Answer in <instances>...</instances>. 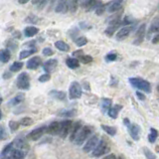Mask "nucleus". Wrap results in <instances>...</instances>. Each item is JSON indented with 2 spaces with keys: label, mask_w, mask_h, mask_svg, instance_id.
<instances>
[{
  "label": "nucleus",
  "mask_w": 159,
  "mask_h": 159,
  "mask_svg": "<svg viewBox=\"0 0 159 159\" xmlns=\"http://www.w3.org/2000/svg\"><path fill=\"white\" fill-rule=\"evenodd\" d=\"M129 83L133 86L134 88L138 89V90H141L145 93H150L151 92V87H150V84L148 82L144 81L142 79H139V78H130L129 79Z\"/></svg>",
  "instance_id": "nucleus-1"
},
{
  "label": "nucleus",
  "mask_w": 159,
  "mask_h": 159,
  "mask_svg": "<svg viewBox=\"0 0 159 159\" xmlns=\"http://www.w3.org/2000/svg\"><path fill=\"white\" fill-rule=\"evenodd\" d=\"M17 87L20 90H29L30 88V78L27 73H21L17 78Z\"/></svg>",
  "instance_id": "nucleus-2"
},
{
  "label": "nucleus",
  "mask_w": 159,
  "mask_h": 159,
  "mask_svg": "<svg viewBox=\"0 0 159 159\" xmlns=\"http://www.w3.org/2000/svg\"><path fill=\"white\" fill-rule=\"evenodd\" d=\"M90 134V127L88 126V125L83 126L81 128V130L79 131V133H78V135H77V137L75 139L76 144L82 145V144L85 142V140L89 137Z\"/></svg>",
  "instance_id": "nucleus-3"
},
{
  "label": "nucleus",
  "mask_w": 159,
  "mask_h": 159,
  "mask_svg": "<svg viewBox=\"0 0 159 159\" xmlns=\"http://www.w3.org/2000/svg\"><path fill=\"white\" fill-rule=\"evenodd\" d=\"M82 97V87L78 82H73L70 86V98H80Z\"/></svg>",
  "instance_id": "nucleus-4"
},
{
  "label": "nucleus",
  "mask_w": 159,
  "mask_h": 159,
  "mask_svg": "<svg viewBox=\"0 0 159 159\" xmlns=\"http://www.w3.org/2000/svg\"><path fill=\"white\" fill-rule=\"evenodd\" d=\"M60 123L61 125H60V132H59V135H60L62 138H66L67 135L69 134V132L72 129L73 122L68 119V120H64L60 122Z\"/></svg>",
  "instance_id": "nucleus-5"
},
{
  "label": "nucleus",
  "mask_w": 159,
  "mask_h": 159,
  "mask_svg": "<svg viewBox=\"0 0 159 159\" xmlns=\"http://www.w3.org/2000/svg\"><path fill=\"white\" fill-rule=\"evenodd\" d=\"M107 150H108L107 143L104 141V140H99L98 145L93 150V156L98 157V156H101V155H103V154L106 153V151H107Z\"/></svg>",
  "instance_id": "nucleus-6"
},
{
  "label": "nucleus",
  "mask_w": 159,
  "mask_h": 159,
  "mask_svg": "<svg viewBox=\"0 0 159 159\" xmlns=\"http://www.w3.org/2000/svg\"><path fill=\"white\" fill-rule=\"evenodd\" d=\"M45 131H46V127L45 126L39 127V128H36L33 131H31V132L27 135V138L30 140H38L42 137L43 134L45 133Z\"/></svg>",
  "instance_id": "nucleus-7"
},
{
  "label": "nucleus",
  "mask_w": 159,
  "mask_h": 159,
  "mask_svg": "<svg viewBox=\"0 0 159 159\" xmlns=\"http://www.w3.org/2000/svg\"><path fill=\"white\" fill-rule=\"evenodd\" d=\"M98 137L97 135H93L92 137H90V139L88 140V142L86 143V145L84 146V151L89 153L90 151L94 150L95 148V146L98 145Z\"/></svg>",
  "instance_id": "nucleus-8"
},
{
  "label": "nucleus",
  "mask_w": 159,
  "mask_h": 159,
  "mask_svg": "<svg viewBox=\"0 0 159 159\" xmlns=\"http://www.w3.org/2000/svg\"><path fill=\"white\" fill-rule=\"evenodd\" d=\"M41 63H42V60L40 57H33L27 62L26 66L29 70H36L41 65Z\"/></svg>",
  "instance_id": "nucleus-9"
},
{
  "label": "nucleus",
  "mask_w": 159,
  "mask_h": 159,
  "mask_svg": "<svg viewBox=\"0 0 159 159\" xmlns=\"http://www.w3.org/2000/svg\"><path fill=\"white\" fill-rule=\"evenodd\" d=\"M70 2H71V0H59L57 6H56V9H55L56 12H59V13L66 12L68 10V8H69Z\"/></svg>",
  "instance_id": "nucleus-10"
},
{
  "label": "nucleus",
  "mask_w": 159,
  "mask_h": 159,
  "mask_svg": "<svg viewBox=\"0 0 159 159\" xmlns=\"http://www.w3.org/2000/svg\"><path fill=\"white\" fill-rule=\"evenodd\" d=\"M12 143H13V146H14L15 148H17V149H21V150H24L26 152L29 149L28 143H27L26 141H24V140L21 139V138L15 139L14 141H12Z\"/></svg>",
  "instance_id": "nucleus-11"
},
{
  "label": "nucleus",
  "mask_w": 159,
  "mask_h": 159,
  "mask_svg": "<svg viewBox=\"0 0 159 159\" xmlns=\"http://www.w3.org/2000/svg\"><path fill=\"white\" fill-rule=\"evenodd\" d=\"M57 65H58V61L57 60H55V59H50V60H48L47 62H45L44 70L49 74V73L53 72L54 70L56 69Z\"/></svg>",
  "instance_id": "nucleus-12"
},
{
  "label": "nucleus",
  "mask_w": 159,
  "mask_h": 159,
  "mask_svg": "<svg viewBox=\"0 0 159 159\" xmlns=\"http://www.w3.org/2000/svg\"><path fill=\"white\" fill-rule=\"evenodd\" d=\"M60 125H61L60 122H58V121H53L52 123L48 126L47 132L50 133L51 135L59 134V132H60Z\"/></svg>",
  "instance_id": "nucleus-13"
},
{
  "label": "nucleus",
  "mask_w": 159,
  "mask_h": 159,
  "mask_svg": "<svg viewBox=\"0 0 159 159\" xmlns=\"http://www.w3.org/2000/svg\"><path fill=\"white\" fill-rule=\"evenodd\" d=\"M130 32H131V27H128V26H126V27H123V28H121L119 32H117V34H116V39L117 40H124L125 38L128 37V35L130 34Z\"/></svg>",
  "instance_id": "nucleus-14"
},
{
  "label": "nucleus",
  "mask_w": 159,
  "mask_h": 159,
  "mask_svg": "<svg viewBox=\"0 0 159 159\" xmlns=\"http://www.w3.org/2000/svg\"><path fill=\"white\" fill-rule=\"evenodd\" d=\"M82 127H83V126H82V123L80 121H77V122H75L74 124H73L72 129H71V137H70L71 141H75L77 135H78L79 131L81 130Z\"/></svg>",
  "instance_id": "nucleus-15"
},
{
  "label": "nucleus",
  "mask_w": 159,
  "mask_h": 159,
  "mask_svg": "<svg viewBox=\"0 0 159 159\" xmlns=\"http://www.w3.org/2000/svg\"><path fill=\"white\" fill-rule=\"evenodd\" d=\"M129 128V132L131 137L134 140H138L139 139V134H140V127L137 124H131L128 126Z\"/></svg>",
  "instance_id": "nucleus-16"
},
{
  "label": "nucleus",
  "mask_w": 159,
  "mask_h": 159,
  "mask_svg": "<svg viewBox=\"0 0 159 159\" xmlns=\"http://www.w3.org/2000/svg\"><path fill=\"white\" fill-rule=\"evenodd\" d=\"M145 28L146 26L145 24H142L141 26L139 27V29L136 32V41H135V44H139L144 38V35H145Z\"/></svg>",
  "instance_id": "nucleus-17"
},
{
  "label": "nucleus",
  "mask_w": 159,
  "mask_h": 159,
  "mask_svg": "<svg viewBox=\"0 0 159 159\" xmlns=\"http://www.w3.org/2000/svg\"><path fill=\"white\" fill-rule=\"evenodd\" d=\"M39 29L37 27H34V26H28L26 27L25 30H24V35L26 37H34L36 34H38Z\"/></svg>",
  "instance_id": "nucleus-18"
},
{
  "label": "nucleus",
  "mask_w": 159,
  "mask_h": 159,
  "mask_svg": "<svg viewBox=\"0 0 159 159\" xmlns=\"http://www.w3.org/2000/svg\"><path fill=\"white\" fill-rule=\"evenodd\" d=\"M11 58V53L7 49H2L0 50V62L2 63H7Z\"/></svg>",
  "instance_id": "nucleus-19"
},
{
  "label": "nucleus",
  "mask_w": 159,
  "mask_h": 159,
  "mask_svg": "<svg viewBox=\"0 0 159 159\" xmlns=\"http://www.w3.org/2000/svg\"><path fill=\"white\" fill-rule=\"evenodd\" d=\"M49 94L51 95V97H53L54 98L56 99H59V101H65L66 98V94L64 92H61V90H51V92L49 93Z\"/></svg>",
  "instance_id": "nucleus-20"
},
{
  "label": "nucleus",
  "mask_w": 159,
  "mask_h": 159,
  "mask_svg": "<svg viewBox=\"0 0 159 159\" xmlns=\"http://www.w3.org/2000/svg\"><path fill=\"white\" fill-rule=\"evenodd\" d=\"M121 108H122V107L119 106V104H115V106L111 107V110L108 111V115H110L111 119H116Z\"/></svg>",
  "instance_id": "nucleus-21"
},
{
  "label": "nucleus",
  "mask_w": 159,
  "mask_h": 159,
  "mask_svg": "<svg viewBox=\"0 0 159 159\" xmlns=\"http://www.w3.org/2000/svg\"><path fill=\"white\" fill-rule=\"evenodd\" d=\"M66 64L70 69H77V68L80 66V63L76 58H68Z\"/></svg>",
  "instance_id": "nucleus-22"
},
{
  "label": "nucleus",
  "mask_w": 159,
  "mask_h": 159,
  "mask_svg": "<svg viewBox=\"0 0 159 159\" xmlns=\"http://www.w3.org/2000/svg\"><path fill=\"white\" fill-rule=\"evenodd\" d=\"M55 46L58 50H60V51H63V52H68L70 50L69 45L64 42V41H57L55 43Z\"/></svg>",
  "instance_id": "nucleus-23"
},
{
  "label": "nucleus",
  "mask_w": 159,
  "mask_h": 159,
  "mask_svg": "<svg viewBox=\"0 0 159 159\" xmlns=\"http://www.w3.org/2000/svg\"><path fill=\"white\" fill-rule=\"evenodd\" d=\"M102 111L103 112L108 111L111 110V99L110 98H103L102 101Z\"/></svg>",
  "instance_id": "nucleus-24"
},
{
  "label": "nucleus",
  "mask_w": 159,
  "mask_h": 159,
  "mask_svg": "<svg viewBox=\"0 0 159 159\" xmlns=\"http://www.w3.org/2000/svg\"><path fill=\"white\" fill-rule=\"evenodd\" d=\"M23 101H24V94H18L15 95L14 98H13V99L11 101L10 103L12 104V106H16V104L21 103Z\"/></svg>",
  "instance_id": "nucleus-25"
},
{
  "label": "nucleus",
  "mask_w": 159,
  "mask_h": 159,
  "mask_svg": "<svg viewBox=\"0 0 159 159\" xmlns=\"http://www.w3.org/2000/svg\"><path fill=\"white\" fill-rule=\"evenodd\" d=\"M37 50L36 49H30V50H24V51H22L20 53V55H19V58L21 59V60H23V59L27 58V57H29L31 56L32 54H34Z\"/></svg>",
  "instance_id": "nucleus-26"
},
{
  "label": "nucleus",
  "mask_w": 159,
  "mask_h": 159,
  "mask_svg": "<svg viewBox=\"0 0 159 159\" xmlns=\"http://www.w3.org/2000/svg\"><path fill=\"white\" fill-rule=\"evenodd\" d=\"M23 65L24 64L22 62H14L10 66V71L11 72H19L22 68H23Z\"/></svg>",
  "instance_id": "nucleus-27"
},
{
  "label": "nucleus",
  "mask_w": 159,
  "mask_h": 159,
  "mask_svg": "<svg viewBox=\"0 0 159 159\" xmlns=\"http://www.w3.org/2000/svg\"><path fill=\"white\" fill-rule=\"evenodd\" d=\"M102 128H103L104 131H106L107 133H108V134L111 135V136L115 135V133H116V129L115 128V127H112V126L102 124Z\"/></svg>",
  "instance_id": "nucleus-28"
},
{
  "label": "nucleus",
  "mask_w": 159,
  "mask_h": 159,
  "mask_svg": "<svg viewBox=\"0 0 159 159\" xmlns=\"http://www.w3.org/2000/svg\"><path fill=\"white\" fill-rule=\"evenodd\" d=\"M157 136H158L157 130H156L155 128H151V129H150V133H149V135H148V140H149V142H150V143L155 142Z\"/></svg>",
  "instance_id": "nucleus-29"
},
{
  "label": "nucleus",
  "mask_w": 159,
  "mask_h": 159,
  "mask_svg": "<svg viewBox=\"0 0 159 159\" xmlns=\"http://www.w3.org/2000/svg\"><path fill=\"white\" fill-rule=\"evenodd\" d=\"M120 23H115V24H110V26L107 27V29L106 30V33L108 35V36H111L113 34V32H115L116 29H117V27L119 26Z\"/></svg>",
  "instance_id": "nucleus-30"
},
{
  "label": "nucleus",
  "mask_w": 159,
  "mask_h": 159,
  "mask_svg": "<svg viewBox=\"0 0 159 159\" xmlns=\"http://www.w3.org/2000/svg\"><path fill=\"white\" fill-rule=\"evenodd\" d=\"M121 7V4H119V2H116V1H113L110 6H108V9L107 10L110 11V12H115L117 11Z\"/></svg>",
  "instance_id": "nucleus-31"
},
{
  "label": "nucleus",
  "mask_w": 159,
  "mask_h": 159,
  "mask_svg": "<svg viewBox=\"0 0 159 159\" xmlns=\"http://www.w3.org/2000/svg\"><path fill=\"white\" fill-rule=\"evenodd\" d=\"M33 122L34 121H33V119H31V117H23V119L20 120L19 123L21 125H23V126H30V125L33 124Z\"/></svg>",
  "instance_id": "nucleus-32"
},
{
  "label": "nucleus",
  "mask_w": 159,
  "mask_h": 159,
  "mask_svg": "<svg viewBox=\"0 0 159 159\" xmlns=\"http://www.w3.org/2000/svg\"><path fill=\"white\" fill-rule=\"evenodd\" d=\"M19 125H20V123L17 121H14V120L9 121V127H10L12 132H14V131H16L18 128H19Z\"/></svg>",
  "instance_id": "nucleus-33"
},
{
  "label": "nucleus",
  "mask_w": 159,
  "mask_h": 159,
  "mask_svg": "<svg viewBox=\"0 0 159 159\" xmlns=\"http://www.w3.org/2000/svg\"><path fill=\"white\" fill-rule=\"evenodd\" d=\"M78 2L79 0H71L70 5H69V9L71 12H76L77 8H78Z\"/></svg>",
  "instance_id": "nucleus-34"
},
{
  "label": "nucleus",
  "mask_w": 159,
  "mask_h": 159,
  "mask_svg": "<svg viewBox=\"0 0 159 159\" xmlns=\"http://www.w3.org/2000/svg\"><path fill=\"white\" fill-rule=\"evenodd\" d=\"M88 43V40L87 38H85V37H80L76 40V44H77V46H79V47H82V46H85L86 44Z\"/></svg>",
  "instance_id": "nucleus-35"
},
{
  "label": "nucleus",
  "mask_w": 159,
  "mask_h": 159,
  "mask_svg": "<svg viewBox=\"0 0 159 159\" xmlns=\"http://www.w3.org/2000/svg\"><path fill=\"white\" fill-rule=\"evenodd\" d=\"M80 61L83 64H89L90 62L93 61V58L90 56H88V55H84V56L80 57Z\"/></svg>",
  "instance_id": "nucleus-36"
},
{
  "label": "nucleus",
  "mask_w": 159,
  "mask_h": 159,
  "mask_svg": "<svg viewBox=\"0 0 159 159\" xmlns=\"http://www.w3.org/2000/svg\"><path fill=\"white\" fill-rule=\"evenodd\" d=\"M7 138V132L4 126H0V140H5Z\"/></svg>",
  "instance_id": "nucleus-37"
},
{
  "label": "nucleus",
  "mask_w": 159,
  "mask_h": 159,
  "mask_svg": "<svg viewBox=\"0 0 159 159\" xmlns=\"http://www.w3.org/2000/svg\"><path fill=\"white\" fill-rule=\"evenodd\" d=\"M143 151H144L145 156L147 157V159H155V155H154L148 148H143Z\"/></svg>",
  "instance_id": "nucleus-38"
},
{
  "label": "nucleus",
  "mask_w": 159,
  "mask_h": 159,
  "mask_svg": "<svg viewBox=\"0 0 159 159\" xmlns=\"http://www.w3.org/2000/svg\"><path fill=\"white\" fill-rule=\"evenodd\" d=\"M150 32H159V19H157V20L151 25Z\"/></svg>",
  "instance_id": "nucleus-39"
},
{
  "label": "nucleus",
  "mask_w": 159,
  "mask_h": 159,
  "mask_svg": "<svg viewBox=\"0 0 159 159\" xmlns=\"http://www.w3.org/2000/svg\"><path fill=\"white\" fill-rule=\"evenodd\" d=\"M50 79H51L50 74H44L39 77V82H41V83H45V82H48Z\"/></svg>",
  "instance_id": "nucleus-40"
},
{
  "label": "nucleus",
  "mask_w": 159,
  "mask_h": 159,
  "mask_svg": "<svg viewBox=\"0 0 159 159\" xmlns=\"http://www.w3.org/2000/svg\"><path fill=\"white\" fill-rule=\"evenodd\" d=\"M48 0H32V3L33 4H38L39 8H42L45 4L47 3Z\"/></svg>",
  "instance_id": "nucleus-41"
},
{
  "label": "nucleus",
  "mask_w": 159,
  "mask_h": 159,
  "mask_svg": "<svg viewBox=\"0 0 159 159\" xmlns=\"http://www.w3.org/2000/svg\"><path fill=\"white\" fill-rule=\"evenodd\" d=\"M54 54V52H53V50L51 49V48H45L44 50H43V55L44 56H52Z\"/></svg>",
  "instance_id": "nucleus-42"
},
{
  "label": "nucleus",
  "mask_w": 159,
  "mask_h": 159,
  "mask_svg": "<svg viewBox=\"0 0 159 159\" xmlns=\"http://www.w3.org/2000/svg\"><path fill=\"white\" fill-rule=\"evenodd\" d=\"M74 111H63L62 113H60L59 115H61V116H73L74 115Z\"/></svg>",
  "instance_id": "nucleus-43"
},
{
  "label": "nucleus",
  "mask_w": 159,
  "mask_h": 159,
  "mask_svg": "<svg viewBox=\"0 0 159 159\" xmlns=\"http://www.w3.org/2000/svg\"><path fill=\"white\" fill-rule=\"evenodd\" d=\"M27 22H30V23H35V22L38 21V18L36 17L35 15H30L28 18H27Z\"/></svg>",
  "instance_id": "nucleus-44"
},
{
  "label": "nucleus",
  "mask_w": 159,
  "mask_h": 159,
  "mask_svg": "<svg viewBox=\"0 0 159 159\" xmlns=\"http://www.w3.org/2000/svg\"><path fill=\"white\" fill-rule=\"evenodd\" d=\"M103 10H104V7L102 5L101 3H99V4H98V6L97 7V10H95V13H97L98 15H101V14H103Z\"/></svg>",
  "instance_id": "nucleus-45"
},
{
  "label": "nucleus",
  "mask_w": 159,
  "mask_h": 159,
  "mask_svg": "<svg viewBox=\"0 0 159 159\" xmlns=\"http://www.w3.org/2000/svg\"><path fill=\"white\" fill-rule=\"evenodd\" d=\"M116 59V54H108L107 56V60L108 61H115Z\"/></svg>",
  "instance_id": "nucleus-46"
},
{
  "label": "nucleus",
  "mask_w": 159,
  "mask_h": 159,
  "mask_svg": "<svg viewBox=\"0 0 159 159\" xmlns=\"http://www.w3.org/2000/svg\"><path fill=\"white\" fill-rule=\"evenodd\" d=\"M136 95H137V97H138V98L139 99H141V101H144V99H145V97H144V95L141 94V93H139V92H136Z\"/></svg>",
  "instance_id": "nucleus-47"
},
{
  "label": "nucleus",
  "mask_w": 159,
  "mask_h": 159,
  "mask_svg": "<svg viewBox=\"0 0 159 159\" xmlns=\"http://www.w3.org/2000/svg\"><path fill=\"white\" fill-rule=\"evenodd\" d=\"M103 159H115V154H108L107 156H106Z\"/></svg>",
  "instance_id": "nucleus-48"
},
{
  "label": "nucleus",
  "mask_w": 159,
  "mask_h": 159,
  "mask_svg": "<svg viewBox=\"0 0 159 159\" xmlns=\"http://www.w3.org/2000/svg\"><path fill=\"white\" fill-rule=\"evenodd\" d=\"M158 42H159V34L157 36H155V37H154L153 40H152V43H154V44H157Z\"/></svg>",
  "instance_id": "nucleus-49"
},
{
  "label": "nucleus",
  "mask_w": 159,
  "mask_h": 159,
  "mask_svg": "<svg viewBox=\"0 0 159 159\" xmlns=\"http://www.w3.org/2000/svg\"><path fill=\"white\" fill-rule=\"evenodd\" d=\"M30 0H18V2H19L20 4H25L27 2H29Z\"/></svg>",
  "instance_id": "nucleus-50"
},
{
  "label": "nucleus",
  "mask_w": 159,
  "mask_h": 159,
  "mask_svg": "<svg viewBox=\"0 0 159 159\" xmlns=\"http://www.w3.org/2000/svg\"><path fill=\"white\" fill-rule=\"evenodd\" d=\"M115 1H116V2H119V4H121V2L123 1V0H115Z\"/></svg>",
  "instance_id": "nucleus-51"
},
{
  "label": "nucleus",
  "mask_w": 159,
  "mask_h": 159,
  "mask_svg": "<svg viewBox=\"0 0 159 159\" xmlns=\"http://www.w3.org/2000/svg\"><path fill=\"white\" fill-rule=\"evenodd\" d=\"M2 103V97H1V94H0V104H1Z\"/></svg>",
  "instance_id": "nucleus-52"
},
{
  "label": "nucleus",
  "mask_w": 159,
  "mask_h": 159,
  "mask_svg": "<svg viewBox=\"0 0 159 159\" xmlns=\"http://www.w3.org/2000/svg\"><path fill=\"white\" fill-rule=\"evenodd\" d=\"M1 117H2V112H1V111H0V119H1Z\"/></svg>",
  "instance_id": "nucleus-53"
},
{
  "label": "nucleus",
  "mask_w": 159,
  "mask_h": 159,
  "mask_svg": "<svg viewBox=\"0 0 159 159\" xmlns=\"http://www.w3.org/2000/svg\"><path fill=\"white\" fill-rule=\"evenodd\" d=\"M53 1H55V0H53Z\"/></svg>",
  "instance_id": "nucleus-54"
}]
</instances>
